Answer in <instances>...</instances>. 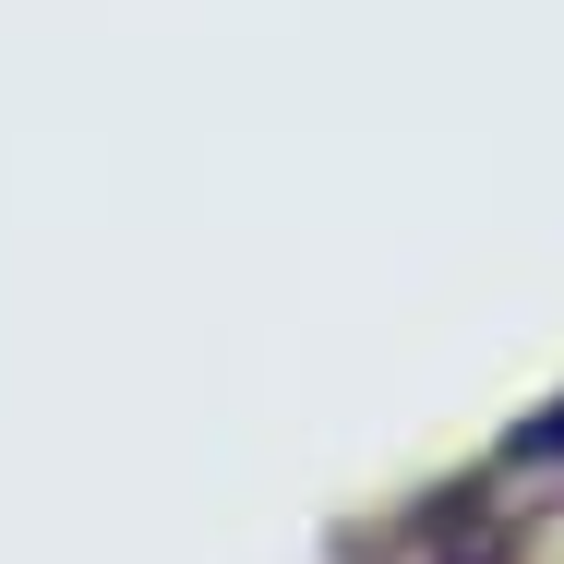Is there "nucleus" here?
I'll return each instance as SVG.
<instances>
[{
    "mask_svg": "<svg viewBox=\"0 0 564 564\" xmlns=\"http://www.w3.org/2000/svg\"><path fill=\"white\" fill-rule=\"evenodd\" d=\"M517 456H564V409H541V421L517 433Z\"/></svg>",
    "mask_w": 564,
    "mask_h": 564,
    "instance_id": "f257e3e1",
    "label": "nucleus"
}]
</instances>
